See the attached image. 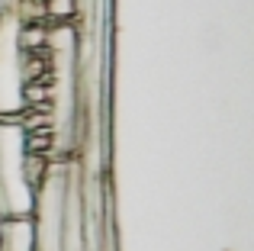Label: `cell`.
<instances>
[{
	"label": "cell",
	"instance_id": "cell-2",
	"mask_svg": "<svg viewBox=\"0 0 254 251\" xmlns=\"http://www.w3.org/2000/svg\"><path fill=\"white\" fill-rule=\"evenodd\" d=\"M23 174L29 181V187H42L45 174H49V158L42 155H26L23 158Z\"/></svg>",
	"mask_w": 254,
	"mask_h": 251
},
{
	"label": "cell",
	"instance_id": "cell-1",
	"mask_svg": "<svg viewBox=\"0 0 254 251\" xmlns=\"http://www.w3.org/2000/svg\"><path fill=\"white\" fill-rule=\"evenodd\" d=\"M52 145H55V132L49 129H36V132H26V155H42L49 158Z\"/></svg>",
	"mask_w": 254,
	"mask_h": 251
}]
</instances>
